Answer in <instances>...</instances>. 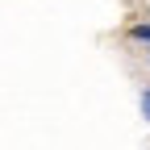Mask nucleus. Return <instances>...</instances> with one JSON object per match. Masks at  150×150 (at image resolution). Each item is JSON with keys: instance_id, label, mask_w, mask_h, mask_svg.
<instances>
[{"instance_id": "obj_1", "label": "nucleus", "mask_w": 150, "mask_h": 150, "mask_svg": "<svg viewBox=\"0 0 150 150\" xmlns=\"http://www.w3.org/2000/svg\"><path fill=\"white\" fill-rule=\"evenodd\" d=\"M134 38H142V42H150V25H138V29H134Z\"/></svg>"}, {"instance_id": "obj_2", "label": "nucleus", "mask_w": 150, "mask_h": 150, "mask_svg": "<svg viewBox=\"0 0 150 150\" xmlns=\"http://www.w3.org/2000/svg\"><path fill=\"white\" fill-rule=\"evenodd\" d=\"M142 108H146V117H150V92H146V96H142Z\"/></svg>"}]
</instances>
